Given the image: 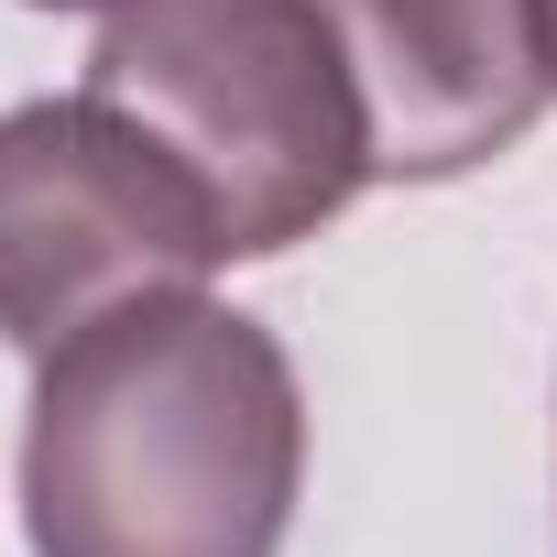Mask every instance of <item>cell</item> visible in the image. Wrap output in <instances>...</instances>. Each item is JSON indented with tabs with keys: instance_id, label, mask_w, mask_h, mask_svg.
I'll return each mask as SVG.
<instances>
[{
	"instance_id": "obj_4",
	"label": "cell",
	"mask_w": 557,
	"mask_h": 557,
	"mask_svg": "<svg viewBox=\"0 0 557 557\" xmlns=\"http://www.w3.org/2000/svg\"><path fill=\"white\" fill-rule=\"evenodd\" d=\"M361 121H372V175L394 186H448L492 153L524 143V121L546 110V66H535V23L524 0H318Z\"/></svg>"
},
{
	"instance_id": "obj_5",
	"label": "cell",
	"mask_w": 557,
	"mask_h": 557,
	"mask_svg": "<svg viewBox=\"0 0 557 557\" xmlns=\"http://www.w3.org/2000/svg\"><path fill=\"white\" fill-rule=\"evenodd\" d=\"M524 23H535V66H546V99H557V0H524Z\"/></svg>"
},
{
	"instance_id": "obj_3",
	"label": "cell",
	"mask_w": 557,
	"mask_h": 557,
	"mask_svg": "<svg viewBox=\"0 0 557 557\" xmlns=\"http://www.w3.org/2000/svg\"><path fill=\"white\" fill-rule=\"evenodd\" d=\"M219 262V208L110 99L77 88L0 110V339L12 350L45 361L143 296L208 285Z\"/></svg>"
},
{
	"instance_id": "obj_2",
	"label": "cell",
	"mask_w": 557,
	"mask_h": 557,
	"mask_svg": "<svg viewBox=\"0 0 557 557\" xmlns=\"http://www.w3.org/2000/svg\"><path fill=\"white\" fill-rule=\"evenodd\" d=\"M88 99L175 153L230 262L318 240L372 186V121L318 0H132L88 45Z\"/></svg>"
},
{
	"instance_id": "obj_1",
	"label": "cell",
	"mask_w": 557,
	"mask_h": 557,
	"mask_svg": "<svg viewBox=\"0 0 557 557\" xmlns=\"http://www.w3.org/2000/svg\"><path fill=\"white\" fill-rule=\"evenodd\" d=\"M307 492V394L262 318L208 285L143 296L34 372V557H285Z\"/></svg>"
},
{
	"instance_id": "obj_6",
	"label": "cell",
	"mask_w": 557,
	"mask_h": 557,
	"mask_svg": "<svg viewBox=\"0 0 557 557\" xmlns=\"http://www.w3.org/2000/svg\"><path fill=\"white\" fill-rule=\"evenodd\" d=\"M34 12H132V0H34Z\"/></svg>"
}]
</instances>
